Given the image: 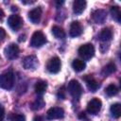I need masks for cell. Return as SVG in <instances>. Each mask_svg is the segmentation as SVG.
Returning a JSON list of instances; mask_svg holds the SVG:
<instances>
[{"instance_id": "cell-1", "label": "cell", "mask_w": 121, "mask_h": 121, "mask_svg": "<svg viewBox=\"0 0 121 121\" xmlns=\"http://www.w3.org/2000/svg\"><path fill=\"white\" fill-rule=\"evenodd\" d=\"M14 84V74L11 71L0 75V87L5 90H10Z\"/></svg>"}, {"instance_id": "cell-2", "label": "cell", "mask_w": 121, "mask_h": 121, "mask_svg": "<svg viewBox=\"0 0 121 121\" xmlns=\"http://www.w3.org/2000/svg\"><path fill=\"white\" fill-rule=\"evenodd\" d=\"M67 90H68L69 94L74 98H77V99H78L82 94V87H81L80 83L76 79H72L69 81Z\"/></svg>"}, {"instance_id": "cell-3", "label": "cell", "mask_w": 121, "mask_h": 121, "mask_svg": "<svg viewBox=\"0 0 121 121\" xmlns=\"http://www.w3.org/2000/svg\"><path fill=\"white\" fill-rule=\"evenodd\" d=\"M46 43V38L44 36V34L42 31H35L32 36H31V40H30V45L32 47L38 48L41 47L42 45H43Z\"/></svg>"}, {"instance_id": "cell-4", "label": "cell", "mask_w": 121, "mask_h": 121, "mask_svg": "<svg viewBox=\"0 0 121 121\" xmlns=\"http://www.w3.org/2000/svg\"><path fill=\"white\" fill-rule=\"evenodd\" d=\"M78 55L83 60H90L95 55V47L92 43H85L78 48Z\"/></svg>"}, {"instance_id": "cell-5", "label": "cell", "mask_w": 121, "mask_h": 121, "mask_svg": "<svg viewBox=\"0 0 121 121\" xmlns=\"http://www.w3.org/2000/svg\"><path fill=\"white\" fill-rule=\"evenodd\" d=\"M60 66H61L60 60L58 57L51 58L48 60L47 64H46V68H47L48 72L51 73V74H57V73H59L60 70Z\"/></svg>"}, {"instance_id": "cell-6", "label": "cell", "mask_w": 121, "mask_h": 121, "mask_svg": "<svg viewBox=\"0 0 121 121\" xmlns=\"http://www.w3.org/2000/svg\"><path fill=\"white\" fill-rule=\"evenodd\" d=\"M23 19L19 16V15H16V14H13V15H10L8 19V25L9 26L14 30V31H17L19 30L22 26H23Z\"/></svg>"}, {"instance_id": "cell-7", "label": "cell", "mask_w": 121, "mask_h": 121, "mask_svg": "<svg viewBox=\"0 0 121 121\" xmlns=\"http://www.w3.org/2000/svg\"><path fill=\"white\" fill-rule=\"evenodd\" d=\"M64 116V111L60 107H53L50 108L46 112V117L49 120L53 119H60Z\"/></svg>"}, {"instance_id": "cell-8", "label": "cell", "mask_w": 121, "mask_h": 121, "mask_svg": "<svg viewBox=\"0 0 121 121\" xmlns=\"http://www.w3.org/2000/svg\"><path fill=\"white\" fill-rule=\"evenodd\" d=\"M102 107L101 100L98 98H93L89 103L87 104V112L91 114H96Z\"/></svg>"}, {"instance_id": "cell-9", "label": "cell", "mask_w": 121, "mask_h": 121, "mask_svg": "<svg viewBox=\"0 0 121 121\" xmlns=\"http://www.w3.org/2000/svg\"><path fill=\"white\" fill-rule=\"evenodd\" d=\"M5 56L9 60H14L19 56V47L15 43H10L5 48Z\"/></svg>"}, {"instance_id": "cell-10", "label": "cell", "mask_w": 121, "mask_h": 121, "mask_svg": "<svg viewBox=\"0 0 121 121\" xmlns=\"http://www.w3.org/2000/svg\"><path fill=\"white\" fill-rule=\"evenodd\" d=\"M38 64H39L38 60H37L36 56H34V55L27 56L23 60V66L25 69H27V70H35L37 68Z\"/></svg>"}, {"instance_id": "cell-11", "label": "cell", "mask_w": 121, "mask_h": 121, "mask_svg": "<svg viewBox=\"0 0 121 121\" xmlns=\"http://www.w3.org/2000/svg\"><path fill=\"white\" fill-rule=\"evenodd\" d=\"M42 17V9L40 7H37L33 9H31L28 12V18L32 24H38Z\"/></svg>"}, {"instance_id": "cell-12", "label": "cell", "mask_w": 121, "mask_h": 121, "mask_svg": "<svg viewBox=\"0 0 121 121\" xmlns=\"http://www.w3.org/2000/svg\"><path fill=\"white\" fill-rule=\"evenodd\" d=\"M81 33H82V26L79 24V22H78V21L72 22L71 25H70V30H69L70 36L75 38V37L80 36Z\"/></svg>"}, {"instance_id": "cell-13", "label": "cell", "mask_w": 121, "mask_h": 121, "mask_svg": "<svg viewBox=\"0 0 121 121\" xmlns=\"http://www.w3.org/2000/svg\"><path fill=\"white\" fill-rule=\"evenodd\" d=\"M92 18L96 24H103L107 18V12L104 9H96L93 12Z\"/></svg>"}, {"instance_id": "cell-14", "label": "cell", "mask_w": 121, "mask_h": 121, "mask_svg": "<svg viewBox=\"0 0 121 121\" xmlns=\"http://www.w3.org/2000/svg\"><path fill=\"white\" fill-rule=\"evenodd\" d=\"M84 79H85L86 84H87V87H88V89H89L90 91L95 92V91L99 88V83H98L92 76L88 75V76H86V77L84 78Z\"/></svg>"}, {"instance_id": "cell-15", "label": "cell", "mask_w": 121, "mask_h": 121, "mask_svg": "<svg viewBox=\"0 0 121 121\" xmlns=\"http://www.w3.org/2000/svg\"><path fill=\"white\" fill-rule=\"evenodd\" d=\"M85 8H86V1L84 0H76L73 3V11L75 14L82 13Z\"/></svg>"}, {"instance_id": "cell-16", "label": "cell", "mask_w": 121, "mask_h": 121, "mask_svg": "<svg viewBox=\"0 0 121 121\" xmlns=\"http://www.w3.org/2000/svg\"><path fill=\"white\" fill-rule=\"evenodd\" d=\"M112 37V30H111L110 28H108V27L103 28V29L101 30L100 34H99V39H100V41H102V42H109V41H111Z\"/></svg>"}, {"instance_id": "cell-17", "label": "cell", "mask_w": 121, "mask_h": 121, "mask_svg": "<svg viewBox=\"0 0 121 121\" xmlns=\"http://www.w3.org/2000/svg\"><path fill=\"white\" fill-rule=\"evenodd\" d=\"M72 67L76 72H81V71H83L85 69L86 64H85L84 60H79V59H76L72 62Z\"/></svg>"}, {"instance_id": "cell-18", "label": "cell", "mask_w": 121, "mask_h": 121, "mask_svg": "<svg viewBox=\"0 0 121 121\" xmlns=\"http://www.w3.org/2000/svg\"><path fill=\"white\" fill-rule=\"evenodd\" d=\"M46 88H47V83L43 80H39L35 84V92L39 95H42L46 91Z\"/></svg>"}, {"instance_id": "cell-19", "label": "cell", "mask_w": 121, "mask_h": 121, "mask_svg": "<svg viewBox=\"0 0 121 121\" xmlns=\"http://www.w3.org/2000/svg\"><path fill=\"white\" fill-rule=\"evenodd\" d=\"M111 113L113 117L115 118H119L121 116V105L119 103H114L111 106Z\"/></svg>"}, {"instance_id": "cell-20", "label": "cell", "mask_w": 121, "mask_h": 121, "mask_svg": "<svg viewBox=\"0 0 121 121\" xmlns=\"http://www.w3.org/2000/svg\"><path fill=\"white\" fill-rule=\"evenodd\" d=\"M52 34L57 39H63L65 37L64 30L60 26H55L52 27Z\"/></svg>"}, {"instance_id": "cell-21", "label": "cell", "mask_w": 121, "mask_h": 121, "mask_svg": "<svg viewBox=\"0 0 121 121\" xmlns=\"http://www.w3.org/2000/svg\"><path fill=\"white\" fill-rule=\"evenodd\" d=\"M115 71H116V66H115V64L112 63V62H110V63H108L106 66H104V68L102 69V74L107 77V76H109V75L114 73Z\"/></svg>"}, {"instance_id": "cell-22", "label": "cell", "mask_w": 121, "mask_h": 121, "mask_svg": "<svg viewBox=\"0 0 121 121\" xmlns=\"http://www.w3.org/2000/svg\"><path fill=\"white\" fill-rule=\"evenodd\" d=\"M111 13L112 16L114 20H116L118 23H120L121 21V12H120V9L117 6H113L111 8Z\"/></svg>"}, {"instance_id": "cell-23", "label": "cell", "mask_w": 121, "mask_h": 121, "mask_svg": "<svg viewBox=\"0 0 121 121\" xmlns=\"http://www.w3.org/2000/svg\"><path fill=\"white\" fill-rule=\"evenodd\" d=\"M44 106V101L42 97H38L32 104H31V109L33 111H38V110H41L42 108H43Z\"/></svg>"}, {"instance_id": "cell-24", "label": "cell", "mask_w": 121, "mask_h": 121, "mask_svg": "<svg viewBox=\"0 0 121 121\" xmlns=\"http://www.w3.org/2000/svg\"><path fill=\"white\" fill-rule=\"evenodd\" d=\"M105 93H106V95H109V96H113V95H115L118 93V88H117L114 84H110V85H108V86L106 87Z\"/></svg>"}, {"instance_id": "cell-25", "label": "cell", "mask_w": 121, "mask_h": 121, "mask_svg": "<svg viewBox=\"0 0 121 121\" xmlns=\"http://www.w3.org/2000/svg\"><path fill=\"white\" fill-rule=\"evenodd\" d=\"M9 121H26V117L21 113H13L10 115Z\"/></svg>"}, {"instance_id": "cell-26", "label": "cell", "mask_w": 121, "mask_h": 121, "mask_svg": "<svg viewBox=\"0 0 121 121\" xmlns=\"http://www.w3.org/2000/svg\"><path fill=\"white\" fill-rule=\"evenodd\" d=\"M58 97L60 99H64L65 98V89H64V87H61L59 90V92H58Z\"/></svg>"}, {"instance_id": "cell-27", "label": "cell", "mask_w": 121, "mask_h": 121, "mask_svg": "<svg viewBox=\"0 0 121 121\" xmlns=\"http://www.w3.org/2000/svg\"><path fill=\"white\" fill-rule=\"evenodd\" d=\"M5 117V109L4 107L0 104V121H3Z\"/></svg>"}, {"instance_id": "cell-28", "label": "cell", "mask_w": 121, "mask_h": 121, "mask_svg": "<svg viewBox=\"0 0 121 121\" xmlns=\"http://www.w3.org/2000/svg\"><path fill=\"white\" fill-rule=\"evenodd\" d=\"M5 36H6V32H5V30H4L3 28L0 27V41L3 40V39L5 38Z\"/></svg>"}, {"instance_id": "cell-29", "label": "cell", "mask_w": 121, "mask_h": 121, "mask_svg": "<svg viewBox=\"0 0 121 121\" xmlns=\"http://www.w3.org/2000/svg\"><path fill=\"white\" fill-rule=\"evenodd\" d=\"M33 121H43V118L41 116H35L34 119H33Z\"/></svg>"}, {"instance_id": "cell-30", "label": "cell", "mask_w": 121, "mask_h": 121, "mask_svg": "<svg viewBox=\"0 0 121 121\" xmlns=\"http://www.w3.org/2000/svg\"><path fill=\"white\" fill-rule=\"evenodd\" d=\"M3 17H4V11H3V10L0 9V20H1Z\"/></svg>"}, {"instance_id": "cell-31", "label": "cell", "mask_w": 121, "mask_h": 121, "mask_svg": "<svg viewBox=\"0 0 121 121\" xmlns=\"http://www.w3.org/2000/svg\"><path fill=\"white\" fill-rule=\"evenodd\" d=\"M63 3H64L63 1H58V2H57V4H58V5H62Z\"/></svg>"}, {"instance_id": "cell-32", "label": "cell", "mask_w": 121, "mask_h": 121, "mask_svg": "<svg viewBox=\"0 0 121 121\" xmlns=\"http://www.w3.org/2000/svg\"><path fill=\"white\" fill-rule=\"evenodd\" d=\"M12 9V10H18V9H17V7H16V6H15V7H14V6H12V9Z\"/></svg>"}]
</instances>
